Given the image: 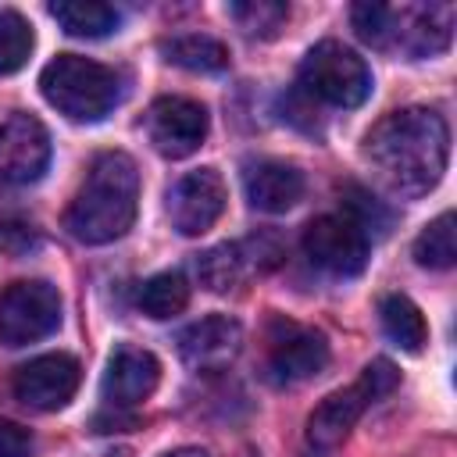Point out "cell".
Segmentation results:
<instances>
[{"label": "cell", "instance_id": "obj_17", "mask_svg": "<svg viewBox=\"0 0 457 457\" xmlns=\"http://www.w3.org/2000/svg\"><path fill=\"white\" fill-rule=\"evenodd\" d=\"M50 18L68 36H86V39H100L121 25V11L100 0H54Z\"/></svg>", "mask_w": 457, "mask_h": 457}, {"label": "cell", "instance_id": "obj_8", "mask_svg": "<svg viewBox=\"0 0 457 457\" xmlns=\"http://www.w3.org/2000/svg\"><path fill=\"white\" fill-rule=\"evenodd\" d=\"M303 253L328 275H357L368 264V236L346 214H321L303 228Z\"/></svg>", "mask_w": 457, "mask_h": 457}, {"label": "cell", "instance_id": "obj_12", "mask_svg": "<svg viewBox=\"0 0 457 457\" xmlns=\"http://www.w3.org/2000/svg\"><path fill=\"white\" fill-rule=\"evenodd\" d=\"M225 211V179L214 168L182 175L168 193V218L182 236H204Z\"/></svg>", "mask_w": 457, "mask_h": 457}, {"label": "cell", "instance_id": "obj_7", "mask_svg": "<svg viewBox=\"0 0 457 457\" xmlns=\"http://www.w3.org/2000/svg\"><path fill=\"white\" fill-rule=\"evenodd\" d=\"M61 325V296L43 278H21L0 289V343L29 346Z\"/></svg>", "mask_w": 457, "mask_h": 457}, {"label": "cell", "instance_id": "obj_10", "mask_svg": "<svg viewBox=\"0 0 457 457\" xmlns=\"http://www.w3.org/2000/svg\"><path fill=\"white\" fill-rule=\"evenodd\" d=\"M50 164V136L36 114H11L0 125V182L29 186Z\"/></svg>", "mask_w": 457, "mask_h": 457}, {"label": "cell", "instance_id": "obj_21", "mask_svg": "<svg viewBox=\"0 0 457 457\" xmlns=\"http://www.w3.org/2000/svg\"><path fill=\"white\" fill-rule=\"evenodd\" d=\"M39 243V225L32 211L0 186V253H29Z\"/></svg>", "mask_w": 457, "mask_h": 457}, {"label": "cell", "instance_id": "obj_6", "mask_svg": "<svg viewBox=\"0 0 457 457\" xmlns=\"http://www.w3.org/2000/svg\"><path fill=\"white\" fill-rule=\"evenodd\" d=\"M300 89L303 96L332 107H361L371 93V71L350 46L325 39L307 50L300 64Z\"/></svg>", "mask_w": 457, "mask_h": 457}, {"label": "cell", "instance_id": "obj_23", "mask_svg": "<svg viewBox=\"0 0 457 457\" xmlns=\"http://www.w3.org/2000/svg\"><path fill=\"white\" fill-rule=\"evenodd\" d=\"M414 261L421 268H436V271H443V268H450L457 261V232H453V214L450 211H443L436 221H428L418 232Z\"/></svg>", "mask_w": 457, "mask_h": 457}, {"label": "cell", "instance_id": "obj_29", "mask_svg": "<svg viewBox=\"0 0 457 457\" xmlns=\"http://www.w3.org/2000/svg\"><path fill=\"white\" fill-rule=\"evenodd\" d=\"M246 457H257V453H246Z\"/></svg>", "mask_w": 457, "mask_h": 457}, {"label": "cell", "instance_id": "obj_5", "mask_svg": "<svg viewBox=\"0 0 457 457\" xmlns=\"http://www.w3.org/2000/svg\"><path fill=\"white\" fill-rule=\"evenodd\" d=\"M396 382H400V371L393 368V361H386V357L371 361V364L361 371V378H357L353 386L328 393V396L311 411V418H307V446H311V450H321V453H325V450H336V446L350 436V428L357 425V418H361L375 400H382L386 393H393Z\"/></svg>", "mask_w": 457, "mask_h": 457}, {"label": "cell", "instance_id": "obj_24", "mask_svg": "<svg viewBox=\"0 0 457 457\" xmlns=\"http://www.w3.org/2000/svg\"><path fill=\"white\" fill-rule=\"evenodd\" d=\"M32 43V25L18 11H0V75H14L18 68H25Z\"/></svg>", "mask_w": 457, "mask_h": 457}, {"label": "cell", "instance_id": "obj_3", "mask_svg": "<svg viewBox=\"0 0 457 457\" xmlns=\"http://www.w3.org/2000/svg\"><path fill=\"white\" fill-rule=\"evenodd\" d=\"M453 4H353L350 21L357 36L378 50H403L411 57H428L450 46Z\"/></svg>", "mask_w": 457, "mask_h": 457}, {"label": "cell", "instance_id": "obj_1", "mask_svg": "<svg viewBox=\"0 0 457 457\" xmlns=\"http://www.w3.org/2000/svg\"><path fill=\"white\" fill-rule=\"evenodd\" d=\"M450 157V129L432 107H400L378 118L364 136V161L400 196L436 189Z\"/></svg>", "mask_w": 457, "mask_h": 457}, {"label": "cell", "instance_id": "obj_26", "mask_svg": "<svg viewBox=\"0 0 457 457\" xmlns=\"http://www.w3.org/2000/svg\"><path fill=\"white\" fill-rule=\"evenodd\" d=\"M343 200H346V211H343V214H346V218H350V221H353V225H357L364 236H368L371 228H375L378 236L386 232L389 218H386V211H382V207H378V204H375V200H371L364 189L346 186V189H343Z\"/></svg>", "mask_w": 457, "mask_h": 457}, {"label": "cell", "instance_id": "obj_18", "mask_svg": "<svg viewBox=\"0 0 457 457\" xmlns=\"http://www.w3.org/2000/svg\"><path fill=\"white\" fill-rule=\"evenodd\" d=\"M378 318H382L386 336H389L400 350L418 353V350L425 346V339H428L425 318H421L418 303L407 300L403 293H389V296H382V303H378Z\"/></svg>", "mask_w": 457, "mask_h": 457}, {"label": "cell", "instance_id": "obj_13", "mask_svg": "<svg viewBox=\"0 0 457 457\" xmlns=\"http://www.w3.org/2000/svg\"><path fill=\"white\" fill-rule=\"evenodd\" d=\"M268 364L282 382H300L328 364V339L307 325L275 318L268 332Z\"/></svg>", "mask_w": 457, "mask_h": 457}, {"label": "cell", "instance_id": "obj_14", "mask_svg": "<svg viewBox=\"0 0 457 457\" xmlns=\"http://www.w3.org/2000/svg\"><path fill=\"white\" fill-rule=\"evenodd\" d=\"M175 343H179V357L193 371H221L236 361V353L243 346V328H239V321H232L225 314H211V318L186 325Z\"/></svg>", "mask_w": 457, "mask_h": 457}, {"label": "cell", "instance_id": "obj_19", "mask_svg": "<svg viewBox=\"0 0 457 457\" xmlns=\"http://www.w3.org/2000/svg\"><path fill=\"white\" fill-rule=\"evenodd\" d=\"M164 61L189 68V71H221L228 64V50L221 39L204 36V32H186V36H171L161 43Z\"/></svg>", "mask_w": 457, "mask_h": 457}, {"label": "cell", "instance_id": "obj_22", "mask_svg": "<svg viewBox=\"0 0 457 457\" xmlns=\"http://www.w3.org/2000/svg\"><path fill=\"white\" fill-rule=\"evenodd\" d=\"M246 250L239 243H221L211 246L207 253L196 257V275L211 293H228L232 286H239L243 271H246Z\"/></svg>", "mask_w": 457, "mask_h": 457}, {"label": "cell", "instance_id": "obj_27", "mask_svg": "<svg viewBox=\"0 0 457 457\" xmlns=\"http://www.w3.org/2000/svg\"><path fill=\"white\" fill-rule=\"evenodd\" d=\"M0 457H32L29 428H21L14 421H0Z\"/></svg>", "mask_w": 457, "mask_h": 457}, {"label": "cell", "instance_id": "obj_4", "mask_svg": "<svg viewBox=\"0 0 457 457\" xmlns=\"http://www.w3.org/2000/svg\"><path fill=\"white\" fill-rule=\"evenodd\" d=\"M39 89L46 96L50 107H57L64 118L71 121H100L107 118L118 104H121V71L79 57V54H57L43 75H39Z\"/></svg>", "mask_w": 457, "mask_h": 457}, {"label": "cell", "instance_id": "obj_11", "mask_svg": "<svg viewBox=\"0 0 457 457\" xmlns=\"http://www.w3.org/2000/svg\"><path fill=\"white\" fill-rule=\"evenodd\" d=\"M79 378H82V368L71 353H43L14 371L11 389L32 411H57L75 396Z\"/></svg>", "mask_w": 457, "mask_h": 457}, {"label": "cell", "instance_id": "obj_9", "mask_svg": "<svg viewBox=\"0 0 457 457\" xmlns=\"http://www.w3.org/2000/svg\"><path fill=\"white\" fill-rule=\"evenodd\" d=\"M207 107L189 96H161L146 111V136L154 150L171 161L200 150V143L207 139Z\"/></svg>", "mask_w": 457, "mask_h": 457}, {"label": "cell", "instance_id": "obj_20", "mask_svg": "<svg viewBox=\"0 0 457 457\" xmlns=\"http://www.w3.org/2000/svg\"><path fill=\"white\" fill-rule=\"evenodd\" d=\"M136 300H139V311L143 314L164 321V318H175V314L186 311V303H189V282H186L182 271H161V275H154V278H146L139 286V296Z\"/></svg>", "mask_w": 457, "mask_h": 457}, {"label": "cell", "instance_id": "obj_15", "mask_svg": "<svg viewBox=\"0 0 457 457\" xmlns=\"http://www.w3.org/2000/svg\"><path fill=\"white\" fill-rule=\"evenodd\" d=\"M157 378H161V364L150 350H139V346H118L107 361V371H104V400L107 407L114 411H125V407H136L143 403L154 389H157Z\"/></svg>", "mask_w": 457, "mask_h": 457}, {"label": "cell", "instance_id": "obj_16", "mask_svg": "<svg viewBox=\"0 0 457 457\" xmlns=\"http://www.w3.org/2000/svg\"><path fill=\"white\" fill-rule=\"evenodd\" d=\"M243 189L253 211L282 214L303 196V171L286 161H253L243 171Z\"/></svg>", "mask_w": 457, "mask_h": 457}, {"label": "cell", "instance_id": "obj_25", "mask_svg": "<svg viewBox=\"0 0 457 457\" xmlns=\"http://www.w3.org/2000/svg\"><path fill=\"white\" fill-rule=\"evenodd\" d=\"M228 14L239 21V29L246 36H275L282 29V21L289 18V7L278 0H243V4H228Z\"/></svg>", "mask_w": 457, "mask_h": 457}, {"label": "cell", "instance_id": "obj_28", "mask_svg": "<svg viewBox=\"0 0 457 457\" xmlns=\"http://www.w3.org/2000/svg\"><path fill=\"white\" fill-rule=\"evenodd\" d=\"M164 457H207V453L196 450V446H182V450H171V453H164Z\"/></svg>", "mask_w": 457, "mask_h": 457}, {"label": "cell", "instance_id": "obj_2", "mask_svg": "<svg viewBox=\"0 0 457 457\" xmlns=\"http://www.w3.org/2000/svg\"><path fill=\"white\" fill-rule=\"evenodd\" d=\"M136 207H139V171L136 161L121 150H107L96 154L79 193L68 204L64 214V228L89 246H104L121 239L132 221H136Z\"/></svg>", "mask_w": 457, "mask_h": 457}]
</instances>
